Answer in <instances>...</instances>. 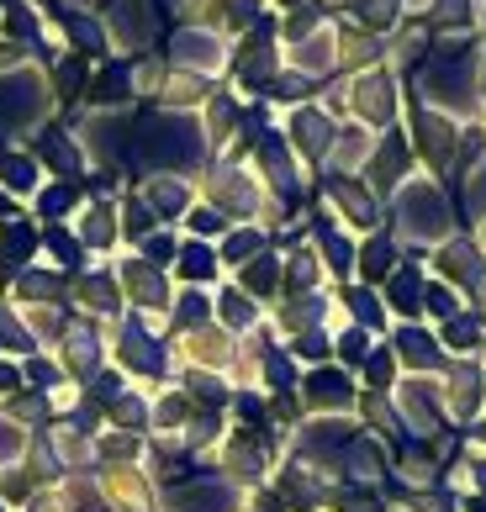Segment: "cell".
<instances>
[{
	"instance_id": "ffe728a7",
	"label": "cell",
	"mask_w": 486,
	"mask_h": 512,
	"mask_svg": "<svg viewBox=\"0 0 486 512\" xmlns=\"http://www.w3.org/2000/svg\"><path fill=\"white\" fill-rule=\"evenodd\" d=\"M32 201H37V222H43V227H48V222H64L74 206H80V185H74V180H53V185H43Z\"/></svg>"
},
{
	"instance_id": "7402d4cb",
	"label": "cell",
	"mask_w": 486,
	"mask_h": 512,
	"mask_svg": "<svg viewBox=\"0 0 486 512\" xmlns=\"http://www.w3.org/2000/svg\"><path fill=\"white\" fill-rule=\"evenodd\" d=\"M64 365L69 370H96L101 365V344H96V333H85V328H69L64 333Z\"/></svg>"
},
{
	"instance_id": "4dcf8cb0",
	"label": "cell",
	"mask_w": 486,
	"mask_h": 512,
	"mask_svg": "<svg viewBox=\"0 0 486 512\" xmlns=\"http://www.w3.org/2000/svg\"><path fill=\"white\" fill-rule=\"evenodd\" d=\"M101 0H59V11H96Z\"/></svg>"
},
{
	"instance_id": "5bb4252c",
	"label": "cell",
	"mask_w": 486,
	"mask_h": 512,
	"mask_svg": "<svg viewBox=\"0 0 486 512\" xmlns=\"http://www.w3.org/2000/svg\"><path fill=\"white\" fill-rule=\"evenodd\" d=\"M307 402L317 412H339V407L354 402V381H349L344 370H312L307 375Z\"/></svg>"
},
{
	"instance_id": "cb8c5ba5",
	"label": "cell",
	"mask_w": 486,
	"mask_h": 512,
	"mask_svg": "<svg viewBox=\"0 0 486 512\" xmlns=\"http://www.w3.org/2000/svg\"><path fill=\"white\" fill-rule=\"evenodd\" d=\"M275 280H280V264H275L270 254H259V259L243 264V286H238V291H249V296H270V291H275Z\"/></svg>"
},
{
	"instance_id": "1f68e13d",
	"label": "cell",
	"mask_w": 486,
	"mask_h": 512,
	"mask_svg": "<svg viewBox=\"0 0 486 512\" xmlns=\"http://www.w3.org/2000/svg\"><path fill=\"white\" fill-rule=\"evenodd\" d=\"M6 217H16V201H11L6 191H0V222H6Z\"/></svg>"
},
{
	"instance_id": "ba28073f",
	"label": "cell",
	"mask_w": 486,
	"mask_h": 512,
	"mask_svg": "<svg viewBox=\"0 0 486 512\" xmlns=\"http://www.w3.org/2000/svg\"><path fill=\"white\" fill-rule=\"evenodd\" d=\"M138 90H133V64L127 59H111V64H101V74H96V85H90V111H122L127 101H133Z\"/></svg>"
},
{
	"instance_id": "6da1fadb",
	"label": "cell",
	"mask_w": 486,
	"mask_h": 512,
	"mask_svg": "<svg viewBox=\"0 0 486 512\" xmlns=\"http://www.w3.org/2000/svg\"><path fill=\"white\" fill-rule=\"evenodd\" d=\"M133 154L154 175H185V169H196L201 154H207V127L191 111H148L138 122Z\"/></svg>"
},
{
	"instance_id": "ac0fdd59",
	"label": "cell",
	"mask_w": 486,
	"mask_h": 512,
	"mask_svg": "<svg viewBox=\"0 0 486 512\" xmlns=\"http://www.w3.org/2000/svg\"><path fill=\"white\" fill-rule=\"evenodd\" d=\"M159 96H164V106H170V111H196L201 101L212 96V85L201 80V74L170 69V74H164V90H159Z\"/></svg>"
},
{
	"instance_id": "9a60e30c",
	"label": "cell",
	"mask_w": 486,
	"mask_h": 512,
	"mask_svg": "<svg viewBox=\"0 0 486 512\" xmlns=\"http://www.w3.org/2000/svg\"><path fill=\"white\" fill-rule=\"evenodd\" d=\"M117 233H122V222H117V212H111L106 201H90L80 212V222H74V238H80L85 249H111Z\"/></svg>"
},
{
	"instance_id": "7a4b0ae2",
	"label": "cell",
	"mask_w": 486,
	"mask_h": 512,
	"mask_svg": "<svg viewBox=\"0 0 486 512\" xmlns=\"http://www.w3.org/2000/svg\"><path fill=\"white\" fill-rule=\"evenodd\" d=\"M101 27H106V43L117 48V53H138V48H148V43H154V32H159L154 0H106Z\"/></svg>"
},
{
	"instance_id": "83f0119b",
	"label": "cell",
	"mask_w": 486,
	"mask_h": 512,
	"mask_svg": "<svg viewBox=\"0 0 486 512\" xmlns=\"http://www.w3.org/2000/svg\"><path fill=\"white\" fill-rule=\"evenodd\" d=\"M360 264H365V275L376 280V275H386V270H391V249H386L381 238H370V243H365V254H360Z\"/></svg>"
},
{
	"instance_id": "8992f818",
	"label": "cell",
	"mask_w": 486,
	"mask_h": 512,
	"mask_svg": "<svg viewBox=\"0 0 486 512\" xmlns=\"http://www.w3.org/2000/svg\"><path fill=\"white\" fill-rule=\"evenodd\" d=\"M27 154L43 164V169H53L59 180H74V175L85 169V148H80V138H74V132H64V127H37V138H32Z\"/></svg>"
},
{
	"instance_id": "e0dca14e",
	"label": "cell",
	"mask_w": 486,
	"mask_h": 512,
	"mask_svg": "<svg viewBox=\"0 0 486 512\" xmlns=\"http://www.w3.org/2000/svg\"><path fill=\"white\" fill-rule=\"evenodd\" d=\"M370 154H376V138H370L365 122L339 127V138H333V148H328V159L339 169H360V164H370Z\"/></svg>"
},
{
	"instance_id": "4316f807",
	"label": "cell",
	"mask_w": 486,
	"mask_h": 512,
	"mask_svg": "<svg viewBox=\"0 0 486 512\" xmlns=\"http://www.w3.org/2000/svg\"><path fill=\"white\" fill-rule=\"evenodd\" d=\"M191 233L207 243V238H217V233H228V222H222L217 206H191Z\"/></svg>"
},
{
	"instance_id": "4fadbf2b",
	"label": "cell",
	"mask_w": 486,
	"mask_h": 512,
	"mask_svg": "<svg viewBox=\"0 0 486 512\" xmlns=\"http://www.w3.org/2000/svg\"><path fill=\"white\" fill-rule=\"evenodd\" d=\"M402 169H407V143H402V132H386L376 143V154H370V185L376 191H397Z\"/></svg>"
},
{
	"instance_id": "603a6c76",
	"label": "cell",
	"mask_w": 486,
	"mask_h": 512,
	"mask_svg": "<svg viewBox=\"0 0 486 512\" xmlns=\"http://www.w3.org/2000/svg\"><path fill=\"white\" fill-rule=\"evenodd\" d=\"M217 317L228 322V328H254V317H259V307H254V296L249 291H222V301H217Z\"/></svg>"
},
{
	"instance_id": "d6986e66",
	"label": "cell",
	"mask_w": 486,
	"mask_h": 512,
	"mask_svg": "<svg viewBox=\"0 0 486 512\" xmlns=\"http://www.w3.org/2000/svg\"><path fill=\"white\" fill-rule=\"evenodd\" d=\"M175 259H180L175 270H180L185 286H207V280H217V264H222V259L212 254V243H201V238H191Z\"/></svg>"
},
{
	"instance_id": "d4e9b609",
	"label": "cell",
	"mask_w": 486,
	"mask_h": 512,
	"mask_svg": "<svg viewBox=\"0 0 486 512\" xmlns=\"http://www.w3.org/2000/svg\"><path fill=\"white\" fill-rule=\"evenodd\" d=\"M22 454H27V428L16 423V417L0 412V470H11Z\"/></svg>"
},
{
	"instance_id": "f1b7e54d",
	"label": "cell",
	"mask_w": 486,
	"mask_h": 512,
	"mask_svg": "<svg viewBox=\"0 0 486 512\" xmlns=\"http://www.w3.org/2000/svg\"><path fill=\"white\" fill-rule=\"evenodd\" d=\"M27 391V375L16 359H0V396H22Z\"/></svg>"
},
{
	"instance_id": "484cf974",
	"label": "cell",
	"mask_w": 486,
	"mask_h": 512,
	"mask_svg": "<svg viewBox=\"0 0 486 512\" xmlns=\"http://www.w3.org/2000/svg\"><path fill=\"white\" fill-rule=\"evenodd\" d=\"M207 317H212V307H207V296H201L196 286L180 296V307H175V322H185V328H207Z\"/></svg>"
},
{
	"instance_id": "52a82bcc",
	"label": "cell",
	"mask_w": 486,
	"mask_h": 512,
	"mask_svg": "<svg viewBox=\"0 0 486 512\" xmlns=\"http://www.w3.org/2000/svg\"><path fill=\"white\" fill-rule=\"evenodd\" d=\"M333 138H339V127L323 106H296L291 111V154L296 159H328Z\"/></svg>"
},
{
	"instance_id": "30bf717a",
	"label": "cell",
	"mask_w": 486,
	"mask_h": 512,
	"mask_svg": "<svg viewBox=\"0 0 486 512\" xmlns=\"http://www.w3.org/2000/svg\"><path fill=\"white\" fill-rule=\"evenodd\" d=\"M37 249H43V227H32L27 217H6V222H0V264H6V270L22 275Z\"/></svg>"
},
{
	"instance_id": "277c9868",
	"label": "cell",
	"mask_w": 486,
	"mask_h": 512,
	"mask_svg": "<svg viewBox=\"0 0 486 512\" xmlns=\"http://www.w3.org/2000/svg\"><path fill=\"white\" fill-rule=\"evenodd\" d=\"M397 217H402V233H413V238H439L444 233V196H439V185H428V180H407L402 191H397Z\"/></svg>"
},
{
	"instance_id": "2e32d148",
	"label": "cell",
	"mask_w": 486,
	"mask_h": 512,
	"mask_svg": "<svg viewBox=\"0 0 486 512\" xmlns=\"http://www.w3.org/2000/svg\"><path fill=\"white\" fill-rule=\"evenodd\" d=\"M328 196H333V206L349 217V227H370L376 222V201H370V191L360 180H349V175H333V185H328Z\"/></svg>"
},
{
	"instance_id": "5b68a950",
	"label": "cell",
	"mask_w": 486,
	"mask_h": 512,
	"mask_svg": "<svg viewBox=\"0 0 486 512\" xmlns=\"http://www.w3.org/2000/svg\"><path fill=\"white\" fill-rule=\"evenodd\" d=\"M170 64L185 69V74H217L228 64V43H222V32H207V27H180L170 37Z\"/></svg>"
},
{
	"instance_id": "9c48e42d",
	"label": "cell",
	"mask_w": 486,
	"mask_h": 512,
	"mask_svg": "<svg viewBox=\"0 0 486 512\" xmlns=\"http://www.w3.org/2000/svg\"><path fill=\"white\" fill-rule=\"evenodd\" d=\"M291 69L307 74V80H317V74L339 69V32L333 27H317L312 37H302V43L291 48Z\"/></svg>"
},
{
	"instance_id": "8fae6325",
	"label": "cell",
	"mask_w": 486,
	"mask_h": 512,
	"mask_svg": "<svg viewBox=\"0 0 486 512\" xmlns=\"http://www.w3.org/2000/svg\"><path fill=\"white\" fill-rule=\"evenodd\" d=\"M37 185H43V164L27 148H0V191L11 201H27V196H37Z\"/></svg>"
},
{
	"instance_id": "7c38bea8",
	"label": "cell",
	"mask_w": 486,
	"mask_h": 512,
	"mask_svg": "<svg viewBox=\"0 0 486 512\" xmlns=\"http://www.w3.org/2000/svg\"><path fill=\"white\" fill-rule=\"evenodd\" d=\"M143 206L154 212L159 222L164 217H180L185 206H191V180H180V175H154V180H143Z\"/></svg>"
},
{
	"instance_id": "44dd1931",
	"label": "cell",
	"mask_w": 486,
	"mask_h": 512,
	"mask_svg": "<svg viewBox=\"0 0 486 512\" xmlns=\"http://www.w3.org/2000/svg\"><path fill=\"white\" fill-rule=\"evenodd\" d=\"M418 148L434 164H444L450 159V148H455V127L439 117V111H418Z\"/></svg>"
},
{
	"instance_id": "3957f363",
	"label": "cell",
	"mask_w": 486,
	"mask_h": 512,
	"mask_svg": "<svg viewBox=\"0 0 486 512\" xmlns=\"http://www.w3.org/2000/svg\"><path fill=\"white\" fill-rule=\"evenodd\" d=\"M349 111H354V122H365V127L397 122V80H391L386 69L354 74L349 80Z\"/></svg>"
},
{
	"instance_id": "f546056e",
	"label": "cell",
	"mask_w": 486,
	"mask_h": 512,
	"mask_svg": "<svg viewBox=\"0 0 486 512\" xmlns=\"http://www.w3.org/2000/svg\"><path fill=\"white\" fill-rule=\"evenodd\" d=\"M339 354H344V359H349V365H360V359H365V354H370V338H365V333H360V328H349V333H344V338H339Z\"/></svg>"
}]
</instances>
